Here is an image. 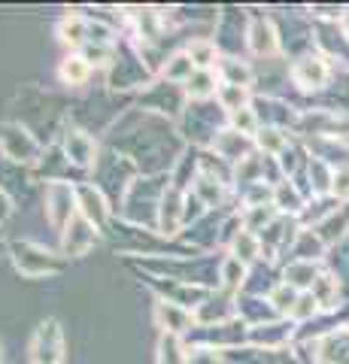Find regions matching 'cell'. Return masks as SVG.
Here are the masks:
<instances>
[{"mask_svg":"<svg viewBox=\"0 0 349 364\" xmlns=\"http://www.w3.org/2000/svg\"><path fill=\"white\" fill-rule=\"evenodd\" d=\"M289 76L301 91H325L334 79V64L325 58L322 52H304L301 58H295V64H291Z\"/></svg>","mask_w":349,"mask_h":364,"instance_id":"6da1fadb","label":"cell"},{"mask_svg":"<svg viewBox=\"0 0 349 364\" xmlns=\"http://www.w3.org/2000/svg\"><path fill=\"white\" fill-rule=\"evenodd\" d=\"M313 364H349V325L313 340Z\"/></svg>","mask_w":349,"mask_h":364,"instance_id":"7a4b0ae2","label":"cell"},{"mask_svg":"<svg viewBox=\"0 0 349 364\" xmlns=\"http://www.w3.org/2000/svg\"><path fill=\"white\" fill-rule=\"evenodd\" d=\"M61 328L58 322H43L40 331L33 334V343H31V358L37 364H58L61 361Z\"/></svg>","mask_w":349,"mask_h":364,"instance_id":"3957f363","label":"cell"},{"mask_svg":"<svg viewBox=\"0 0 349 364\" xmlns=\"http://www.w3.org/2000/svg\"><path fill=\"white\" fill-rule=\"evenodd\" d=\"M246 43H249L252 55H258V58H274V55H279V33L270 18H252L249 31H246Z\"/></svg>","mask_w":349,"mask_h":364,"instance_id":"277c9868","label":"cell"},{"mask_svg":"<svg viewBox=\"0 0 349 364\" xmlns=\"http://www.w3.org/2000/svg\"><path fill=\"white\" fill-rule=\"evenodd\" d=\"M16 267L28 277H43V273H55L61 270L58 261H52V255L40 246H31V243H21L16 246Z\"/></svg>","mask_w":349,"mask_h":364,"instance_id":"5b68a950","label":"cell"},{"mask_svg":"<svg viewBox=\"0 0 349 364\" xmlns=\"http://www.w3.org/2000/svg\"><path fill=\"white\" fill-rule=\"evenodd\" d=\"M310 294H313V301L319 304L322 313H337L343 306V282L337 279L331 270H322L319 273V279L313 282Z\"/></svg>","mask_w":349,"mask_h":364,"instance_id":"8992f818","label":"cell"},{"mask_svg":"<svg viewBox=\"0 0 349 364\" xmlns=\"http://www.w3.org/2000/svg\"><path fill=\"white\" fill-rule=\"evenodd\" d=\"M313 231L319 234V240L328 249H334L337 243H343L349 237V203H340V207H337L325 222H319Z\"/></svg>","mask_w":349,"mask_h":364,"instance_id":"52a82bcc","label":"cell"},{"mask_svg":"<svg viewBox=\"0 0 349 364\" xmlns=\"http://www.w3.org/2000/svg\"><path fill=\"white\" fill-rule=\"evenodd\" d=\"M310 198L304 195V191L295 186L291 179H279L274 186V207L276 213H286V215H304V210H307Z\"/></svg>","mask_w":349,"mask_h":364,"instance_id":"ba28073f","label":"cell"},{"mask_svg":"<svg viewBox=\"0 0 349 364\" xmlns=\"http://www.w3.org/2000/svg\"><path fill=\"white\" fill-rule=\"evenodd\" d=\"M322 255H328V246L319 240V234L313 228H301L295 243H291V261H316L319 264Z\"/></svg>","mask_w":349,"mask_h":364,"instance_id":"9c48e42d","label":"cell"},{"mask_svg":"<svg viewBox=\"0 0 349 364\" xmlns=\"http://www.w3.org/2000/svg\"><path fill=\"white\" fill-rule=\"evenodd\" d=\"M319 264L316 261H289L286 270H283V282L298 291H310L313 282L319 279Z\"/></svg>","mask_w":349,"mask_h":364,"instance_id":"30bf717a","label":"cell"},{"mask_svg":"<svg viewBox=\"0 0 349 364\" xmlns=\"http://www.w3.org/2000/svg\"><path fill=\"white\" fill-rule=\"evenodd\" d=\"M231 258H237L240 264L249 267L252 261L262 258V237L252 234V231H240L231 243Z\"/></svg>","mask_w":349,"mask_h":364,"instance_id":"8fae6325","label":"cell"},{"mask_svg":"<svg viewBox=\"0 0 349 364\" xmlns=\"http://www.w3.org/2000/svg\"><path fill=\"white\" fill-rule=\"evenodd\" d=\"M255 143L262 146V152H264L267 158H279V155H283V152L289 149V146H291L289 134H286L283 128H276V124H267V128L258 131Z\"/></svg>","mask_w":349,"mask_h":364,"instance_id":"7c38bea8","label":"cell"},{"mask_svg":"<svg viewBox=\"0 0 349 364\" xmlns=\"http://www.w3.org/2000/svg\"><path fill=\"white\" fill-rule=\"evenodd\" d=\"M92 243H95L92 222H85V219H73V231L67 228V234H64V246H67V252H70V255H82Z\"/></svg>","mask_w":349,"mask_h":364,"instance_id":"4fadbf2b","label":"cell"},{"mask_svg":"<svg viewBox=\"0 0 349 364\" xmlns=\"http://www.w3.org/2000/svg\"><path fill=\"white\" fill-rule=\"evenodd\" d=\"M213 146H216V152L225 158V161H237V158L243 161V158H246V149H249V140H246L243 134H237V131L231 128V131L219 134V140L213 143Z\"/></svg>","mask_w":349,"mask_h":364,"instance_id":"5bb4252c","label":"cell"},{"mask_svg":"<svg viewBox=\"0 0 349 364\" xmlns=\"http://www.w3.org/2000/svg\"><path fill=\"white\" fill-rule=\"evenodd\" d=\"M67 155H70V161L73 164H92V158H95V143H92V136L82 134V131H73L70 136H67Z\"/></svg>","mask_w":349,"mask_h":364,"instance_id":"9a60e30c","label":"cell"},{"mask_svg":"<svg viewBox=\"0 0 349 364\" xmlns=\"http://www.w3.org/2000/svg\"><path fill=\"white\" fill-rule=\"evenodd\" d=\"M222 76H225L222 85H237V88H249V85H252V70H249V64H243V61H237V58H225V61H222Z\"/></svg>","mask_w":349,"mask_h":364,"instance_id":"2e32d148","label":"cell"},{"mask_svg":"<svg viewBox=\"0 0 349 364\" xmlns=\"http://www.w3.org/2000/svg\"><path fill=\"white\" fill-rule=\"evenodd\" d=\"M188 58H191V64H195L198 70H210V64L216 61V43L195 40V43L188 46Z\"/></svg>","mask_w":349,"mask_h":364,"instance_id":"e0dca14e","label":"cell"},{"mask_svg":"<svg viewBox=\"0 0 349 364\" xmlns=\"http://www.w3.org/2000/svg\"><path fill=\"white\" fill-rule=\"evenodd\" d=\"M246 100H249V88H237V85H222L219 88V104L228 112H240L246 109Z\"/></svg>","mask_w":349,"mask_h":364,"instance_id":"ac0fdd59","label":"cell"},{"mask_svg":"<svg viewBox=\"0 0 349 364\" xmlns=\"http://www.w3.org/2000/svg\"><path fill=\"white\" fill-rule=\"evenodd\" d=\"M88 61L85 58H80V55H73V58H64V64H61V79L64 82H70V85H82L85 79H88Z\"/></svg>","mask_w":349,"mask_h":364,"instance_id":"d6986e66","label":"cell"},{"mask_svg":"<svg viewBox=\"0 0 349 364\" xmlns=\"http://www.w3.org/2000/svg\"><path fill=\"white\" fill-rule=\"evenodd\" d=\"M80 195H82V200H85V207H82L85 219H88V222L104 225V219H107V207H104V200H100L97 191H95V188H82Z\"/></svg>","mask_w":349,"mask_h":364,"instance_id":"ffe728a7","label":"cell"},{"mask_svg":"<svg viewBox=\"0 0 349 364\" xmlns=\"http://www.w3.org/2000/svg\"><path fill=\"white\" fill-rule=\"evenodd\" d=\"M322 310H319V304L313 301V294L310 291H301V298H298V304H295V310H291V322H313Z\"/></svg>","mask_w":349,"mask_h":364,"instance_id":"44dd1931","label":"cell"},{"mask_svg":"<svg viewBox=\"0 0 349 364\" xmlns=\"http://www.w3.org/2000/svg\"><path fill=\"white\" fill-rule=\"evenodd\" d=\"M186 85H188L191 97H210L213 91H216V79H213L210 70H195V76H191Z\"/></svg>","mask_w":349,"mask_h":364,"instance_id":"7402d4cb","label":"cell"},{"mask_svg":"<svg viewBox=\"0 0 349 364\" xmlns=\"http://www.w3.org/2000/svg\"><path fill=\"white\" fill-rule=\"evenodd\" d=\"M222 279H225V286L228 289H240L246 282V264H240L237 258H228L222 264Z\"/></svg>","mask_w":349,"mask_h":364,"instance_id":"603a6c76","label":"cell"},{"mask_svg":"<svg viewBox=\"0 0 349 364\" xmlns=\"http://www.w3.org/2000/svg\"><path fill=\"white\" fill-rule=\"evenodd\" d=\"M331 198L340 200V203H349V164H346V167H334Z\"/></svg>","mask_w":349,"mask_h":364,"instance_id":"cb8c5ba5","label":"cell"}]
</instances>
